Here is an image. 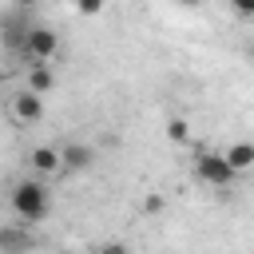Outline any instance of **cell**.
Masks as SVG:
<instances>
[{
    "mask_svg": "<svg viewBox=\"0 0 254 254\" xmlns=\"http://www.w3.org/2000/svg\"><path fill=\"white\" fill-rule=\"evenodd\" d=\"M60 52V36L48 28V24H32L24 44H20V56L32 64V67H48V60Z\"/></svg>",
    "mask_w": 254,
    "mask_h": 254,
    "instance_id": "2",
    "label": "cell"
},
{
    "mask_svg": "<svg viewBox=\"0 0 254 254\" xmlns=\"http://www.w3.org/2000/svg\"><path fill=\"white\" fill-rule=\"evenodd\" d=\"M28 163H32L36 175H52V171H60V151L56 147H36L28 155Z\"/></svg>",
    "mask_w": 254,
    "mask_h": 254,
    "instance_id": "8",
    "label": "cell"
},
{
    "mask_svg": "<svg viewBox=\"0 0 254 254\" xmlns=\"http://www.w3.org/2000/svg\"><path fill=\"white\" fill-rule=\"evenodd\" d=\"M99 254H131V246L127 242H107V246H99Z\"/></svg>",
    "mask_w": 254,
    "mask_h": 254,
    "instance_id": "12",
    "label": "cell"
},
{
    "mask_svg": "<svg viewBox=\"0 0 254 254\" xmlns=\"http://www.w3.org/2000/svg\"><path fill=\"white\" fill-rule=\"evenodd\" d=\"M12 119H16V123H24V127L40 123V119H44V99H40V95H32V91L24 87L20 95H12Z\"/></svg>",
    "mask_w": 254,
    "mask_h": 254,
    "instance_id": "4",
    "label": "cell"
},
{
    "mask_svg": "<svg viewBox=\"0 0 254 254\" xmlns=\"http://www.w3.org/2000/svg\"><path fill=\"white\" fill-rule=\"evenodd\" d=\"M79 12H83V16H99L103 4H99V0H87V4H79Z\"/></svg>",
    "mask_w": 254,
    "mask_h": 254,
    "instance_id": "13",
    "label": "cell"
},
{
    "mask_svg": "<svg viewBox=\"0 0 254 254\" xmlns=\"http://www.w3.org/2000/svg\"><path fill=\"white\" fill-rule=\"evenodd\" d=\"M230 8H234V16H246V20L254 16V0H234Z\"/></svg>",
    "mask_w": 254,
    "mask_h": 254,
    "instance_id": "11",
    "label": "cell"
},
{
    "mask_svg": "<svg viewBox=\"0 0 254 254\" xmlns=\"http://www.w3.org/2000/svg\"><path fill=\"white\" fill-rule=\"evenodd\" d=\"M194 175H198V183H206V187H218V190H226L238 175L226 167V159L218 155V151H198L194 155Z\"/></svg>",
    "mask_w": 254,
    "mask_h": 254,
    "instance_id": "3",
    "label": "cell"
},
{
    "mask_svg": "<svg viewBox=\"0 0 254 254\" xmlns=\"http://www.w3.org/2000/svg\"><path fill=\"white\" fill-rule=\"evenodd\" d=\"M167 135H171L175 143H187V139H190V131H187V119H171V123H167Z\"/></svg>",
    "mask_w": 254,
    "mask_h": 254,
    "instance_id": "10",
    "label": "cell"
},
{
    "mask_svg": "<svg viewBox=\"0 0 254 254\" xmlns=\"http://www.w3.org/2000/svg\"><path fill=\"white\" fill-rule=\"evenodd\" d=\"M52 83H56L52 67H32V71H28V91H32V95H40V99H44V95L52 91Z\"/></svg>",
    "mask_w": 254,
    "mask_h": 254,
    "instance_id": "9",
    "label": "cell"
},
{
    "mask_svg": "<svg viewBox=\"0 0 254 254\" xmlns=\"http://www.w3.org/2000/svg\"><path fill=\"white\" fill-rule=\"evenodd\" d=\"M32 250V230L24 222H4L0 226V254H28Z\"/></svg>",
    "mask_w": 254,
    "mask_h": 254,
    "instance_id": "5",
    "label": "cell"
},
{
    "mask_svg": "<svg viewBox=\"0 0 254 254\" xmlns=\"http://www.w3.org/2000/svg\"><path fill=\"white\" fill-rule=\"evenodd\" d=\"M95 163V147H87V143H64L60 147V167H67V171H87Z\"/></svg>",
    "mask_w": 254,
    "mask_h": 254,
    "instance_id": "6",
    "label": "cell"
},
{
    "mask_svg": "<svg viewBox=\"0 0 254 254\" xmlns=\"http://www.w3.org/2000/svg\"><path fill=\"white\" fill-rule=\"evenodd\" d=\"M12 210H16V218H20L24 226L44 222L48 210H52V194H48V187H44L40 179H20V183L12 187Z\"/></svg>",
    "mask_w": 254,
    "mask_h": 254,
    "instance_id": "1",
    "label": "cell"
},
{
    "mask_svg": "<svg viewBox=\"0 0 254 254\" xmlns=\"http://www.w3.org/2000/svg\"><path fill=\"white\" fill-rule=\"evenodd\" d=\"M222 159H226V167L234 171V175H242V171H250L254 167V143H234V147H226L222 151Z\"/></svg>",
    "mask_w": 254,
    "mask_h": 254,
    "instance_id": "7",
    "label": "cell"
},
{
    "mask_svg": "<svg viewBox=\"0 0 254 254\" xmlns=\"http://www.w3.org/2000/svg\"><path fill=\"white\" fill-rule=\"evenodd\" d=\"M250 64H254V44H250Z\"/></svg>",
    "mask_w": 254,
    "mask_h": 254,
    "instance_id": "14",
    "label": "cell"
}]
</instances>
